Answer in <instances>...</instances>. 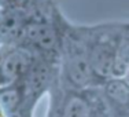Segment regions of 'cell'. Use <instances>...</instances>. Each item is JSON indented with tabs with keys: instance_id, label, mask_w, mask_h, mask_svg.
I'll list each match as a JSON object with an SVG mask.
<instances>
[{
	"instance_id": "6da1fadb",
	"label": "cell",
	"mask_w": 129,
	"mask_h": 117,
	"mask_svg": "<svg viewBox=\"0 0 129 117\" xmlns=\"http://www.w3.org/2000/svg\"><path fill=\"white\" fill-rule=\"evenodd\" d=\"M69 72L73 81L77 83V84H84L89 79V73H91L89 62H88L87 57H85V52L80 47H76V50L72 54Z\"/></svg>"
},
{
	"instance_id": "7a4b0ae2",
	"label": "cell",
	"mask_w": 129,
	"mask_h": 117,
	"mask_svg": "<svg viewBox=\"0 0 129 117\" xmlns=\"http://www.w3.org/2000/svg\"><path fill=\"white\" fill-rule=\"evenodd\" d=\"M92 66L99 75L107 76L114 67V54L107 45H99L92 54Z\"/></svg>"
},
{
	"instance_id": "3957f363",
	"label": "cell",
	"mask_w": 129,
	"mask_h": 117,
	"mask_svg": "<svg viewBox=\"0 0 129 117\" xmlns=\"http://www.w3.org/2000/svg\"><path fill=\"white\" fill-rule=\"evenodd\" d=\"M26 35L30 40L44 48H52L55 44L54 30L45 25H29L26 29Z\"/></svg>"
},
{
	"instance_id": "277c9868",
	"label": "cell",
	"mask_w": 129,
	"mask_h": 117,
	"mask_svg": "<svg viewBox=\"0 0 129 117\" xmlns=\"http://www.w3.org/2000/svg\"><path fill=\"white\" fill-rule=\"evenodd\" d=\"M26 66V61L21 54H11L3 62V75L6 77H15L19 72H22Z\"/></svg>"
},
{
	"instance_id": "5b68a950",
	"label": "cell",
	"mask_w": 129,
	"mask_h": 117,
	"mask_svg": "<svg viewBox=\"0 0 129 117\" xmlns=\"http://www.w3.org/2000/svg\"><path fill=\"white\" fill-rule=\"evenodd\" d=\"M87 116V105L80 98H73L67 103L64 110V117H85Z\"/></svg>"
},
{
	"instance_id": "8992f818",
	"label": "cell",
	"mask_w": 129,
	"mask_h": 117,
	"mask_svg": "<svg viewBox=\"0 0 129 117\" xmlns=\"http://www.w3.org/2000/svg\"><path fill=\"white\" fill-rule=\"evenodd\" d=\"M0 32L6 37H15L19 32V21L14 15H8L0 24Z\"/></svg>"
},
{
	"instance_id": "52a82bcc",
	"label": "cell",
	"mask_w": 129,
	"mask_h": 117,
	"mask_svg": "<svg viewBox=\"0 0 129 117\" xmlns=\"http://www.w3.org/2000/svg\"><path fill=\"white\" fill-rule=\"evenodd\" d=\"M107 91H109V94L117 101H121V102L128 101L129 92L126 90V87H125L124 84H121V83H118V81L111 83V84L109 85V88H107Z\"/></svg>"
},
{
	"instance_id": "ba28073f",
	"label": "cell",
	"mask_w": 129,
	"mask_h": 117,
	"mask_svg": "<svg viewBox=\"0 0 129 117\" xmlns=\"http://www.w3.org/2000/svg\"><path fill=\"white\" fill-rule=\"evenodd\" d=\"M114 66L115 67H121V69H128L129 67V45L128 44H122L119 47L118 55L114 59Z\"/></svg>"
},
{
	"instance_id": "9c48e42d",
	"label": "cell",
	"mask_w": 129,
	"mask_h": 117,
	"mask_svg": "<svg viewBox=\"0 0 129 117\" xmlns=\"http://www.w3.org/2000/svg\"><path fill=\"white\" fill-rule=\"evenodd\" d=\"M128 80H129V67H128Z\"/></svg>"
},
{
	"instance_id": "30bf717a",
	"label": "cell",
	"mask_w": 129,
	"mask_h": 117,
	"mask_svg": "<svg viewBox=\"0 0 129 117\" xmlns=\"http://www.w3.org/2000/svg\"><path fill=\"white\" fill-rule=\"evenodd\" d=\"M0 2H2V3H3V2H6V0H0Z\"/></svg>"
},
{
	"instance_id": "8fae6325",
	"label": "cell",
	"mask_w": 129,
	"mask_h": 117,
	"mask_svg": "<svg viewBox=\"0 0 129 117\" xmlns=\"http://www.w3.org/2000/svg\"><path fill=\"white\" fill-rule=\"evenodd\" d=\"M0 117H2V113H0Z\"/></svg>"
}]
</instances>
